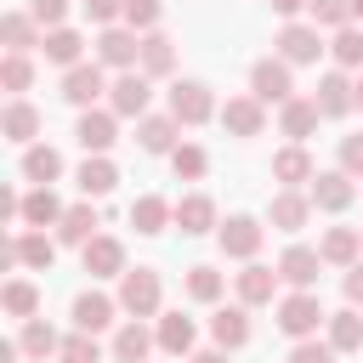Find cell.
Returning a JSON list of instances; mask_svg holds the SVG:
<instances>
[{"label":"cell","mask_w":363,"mask_h":363,"mask_svg":"<svg viewBox=\"0 0 363 363\" xmlns=\"http://www.w3.org/2000/svg\"><path fill=\"white\" fill-rule=\"evenodd\" d=\"M250 96L284 108V102L295 96V74H289V62H284V57H261V62L250 68Z\"/></svg>","instance_id":"cell-5"},{"label":"cell","mask_w":363,"mask_h":363,"mask_svg":"<svg viewBox=\"0 0 363 363\" xmlns=\"http://www.w3.org/2000/svg\"><path fill=\"white\" fill-rule=\"evenodd\" d=\"M0 130H6V142L34 147V136H40V108H34V102H23V96H11V102H6V113H0Z\"/></svg>","instance_id":"cell-19"},{"label":"cell","mask_w":363,"mask_h":363,"mask_svg":"<svg viewBox=\"0 0 363 363\" xmlns=\"http://www.w3.org/2000/svg\"><path fill=\"white\" fill-rule=\"evenodd\" d=\"M96 227H102V216H96V204L85 199V204H68V210H62V221H57V238L85 250V244L96 238Z\"/></svg>","instance_id":"cell-26"},{"label":"cell","mask_w":363,"mask_h":363,"mask_svg":"<svg viewBox=\"0 0 363 363\" xmlns=\"http://www.w3.org/2000/svg\"><path fill=\"white\" fill-rule=\"evenodd\" d=\"M170 68H176V40L159 34V28L142 34V74H147V79H164Z\"/></svg>","instance_id":"cell-33"},{"label":"cell","mask_w":363,"mask_h":363,"mask_svg":"<svg viewBox=\"0 0 363 363\" xmlns=\"http://www.w3.org/2000/svg\"><path fill=\"white\" fill-rule=\"evenodd\" d=\"M318 267H323V255L306 250V244H289V250L278 255V278L295 284V289H312V284H318Z\"/></svg>","instance_id":"cell-23"},{"label":"cell","mask_w":363,"mask_h":363,"mask_svg":"<svg viewBox=\"0 0 363 363\" xmlns=\"http://www.w3.org/2000/svg\"><path fill=\"white\" fill-rule=\"evenodd\" d=\"M233 289H238V306H272V295H278V267L244 261V272H233Z\"/></svg>","instance_id":"cell-12"},{"label":"cell","mask_w":363,"mask_h":363,"mask_svg":"<svg viewBox=\"0 0 363 363\" xmlns=\"http://www.w3.org/2000/svg\"><path fill=\"white\" fill-rule=\"evenodd\" d=\"M312 176H318V164H312V153L301 147V142H289V147H278L272 153V182H284V187H312Z\"/></svg>","instance_id":"cell-16"},{"label":"cell","mask_w":363,"mask_h":363,"mask_svg":"<svg viewBox=\"0 0 363 363\" xmlns=\"http://www.w3.org/2000/svg\"><path fill=\"white\" fill-rule=\"evenodd\" d=\"M176 130H182V125H176L170 113H147V119H136V147H142V153H176V147H182Z\"/></svg>","instance_id":"cell-24"},{"label":"cell","mask_w":363,"mask_h":363,"mask_svg":"<svg viewBox=\"0 0 363 363\" xmlns=\"http://www.w3.org/2000/svg\"><path fill=\"white\" fill-rule=\"evenodd\" d=\"M272 45H278V57H284L289 68H306V62H318V57L329 51V45H323V34H318L312 23H301V17H295V23H284Z\"/></svg>","instance_id":"cell-3"},{"label":"cell","mask_w":363,"mask_h":363,"mask_svg":"<svg viewBox=\"0 0 363 363\" xmlns=\"http://www.w3.org/2000/svg\"><path fill=\"white\" fill-rule=\"evenodd\" d=\"M187 295H193L199 306H216V301H221V272H216V267H204V261H199V267H187Z\"/></svg>","instance_id":"cell-40"},{"label":"cell","mask_w":363,"mask_h":363,"mask_svg":"<svg viewBox=\"0 0 363 363\" xmlns=\"http://www.w3.org/2000/svg\"><path fill=\"white\" fill-rule=\"evenodd\" d=\"M159 17H164V0H125V23H130L136 34H153Z\"/></svg>","instance_id":"cell-46"},{"label":"cell","mask_w":363,"mask_h":363,"mask_svg":"<svg viewBox=\"0 0 363 363\" xmlns=\"http://www.w3.org/2000/svg\"><path fill=\"white\" fill-rule=\"evenodd\" d=\"M335 357H340V352H335L329 340H318V335H312V340H295V352H289V363H335Z\"/></svg>","instance_id":"cell-47"},{"label":"cell","mask_w":363,"mask_h":363,"mask_svg":"<svg viewBox=\"0 0 363 363\" xmlns=\"http://www.w3.org/2000/svg\"><path fill=\"white\" fill-rule=\"evenodd\" d=\"M62 363H102V346H96V335H85V329H74L68 340H62V352H57Z\"/></svg>","instance_id":"cell-45"},{"label":"cell","mask_w":363,"mask_h":363,"mask_svg":"<svg viewBox=\"0 0 363 363\" xmlns=\"http://www.w3.org/2000/svg\"><path fill=\"white\" fill-rule=\"evenodd\" d=\"M85 17L102 23V28H113V23L125 17V0H85Z\"/></svg>","instance_id":"cell-50"},{"label":"cell","mask_w":363,"mask_h":363,"mask_svg":"<svg viewBox=\"0 0 363 363\" xmlns=\"http://www.w3.org/2000/svg\"><path fill=\"white\" fill-rule=\"evenodd\" d=\"M17 255H23V267H34V272H51V261H57V244H51L45 233H17Z\"/></svg>","instance_id":"cell-38"},{"label":"cell","mask_w":363,"mask_h":363,"mask_svg":"<svg viewBox=\"0 0 363 363\" xmlns=\"http://www.w3.org/2000/svg\"><path fill=\"white\" fill-rule=\"evenodd\" d=\"M28 17H34L40 28H62V17H68V0H28Z\"/></svg>","instance_id":"cell-48"},{"label":"cell","mask_w":363,"mask_h":363,"mask_svg":"<svg viewBox=\"0 0 363 363\" xmlns=\"http://www.w3.org/2000/svg\"><path fill=\"white\" fill-rule=\"evenodd\" d=\"M289 340H312L318 335V323H329V312H323V301L312 295V289H289V295H278V318H272Z\"/></svg>","instance_id":"cell-1"},{"label":"cell","mask_w":363,"mask_h":363,"mask_svg":"<svg viewBox=\"0 0 363 363\" xmlns=\"http://www.w3.org/2000/svg\"><path fill=\"white\" fill-rule=\"evenodd\" d=\"M40 51H45V62H57V68L68 74V68L85 62V34H74V28H45V45H40Z\"/></svg>","instance_id":"cell-29"},{"label":"cell","mask_w":363,"mask_h":363,"mask_svg":"<svg viewBox=\"0 0 363 363\" xmlns=\"http://www.w3.org/2000/svg\"><path fill=\"white\" fill-rule=\"evenodd\" d=\"M176 227H182L187 238H199V233H216L221 221H216V204H210V193H187V199H176Z\"/></svg>","instance_id":"cell-25"},{"label":"cell","mask_w":363,"mask_h":363,"mask_svg":"<svg viewBox=\"0 0 363 363\" xmlns=\"http://www.w3.org/2000/svg\"><path fill=\"white\" fill-rule=\"evenodd\" d=\"M210 340H216L221 352H238V346L250 340V306H221V312L210 318Z\"/></svg>","instance_id":"cell-27"},{"label":"cell","mask_w":363,"mask_h":363,"mask_svg":"<svg viewBox=\"0 0 363 363\" xmlns=\"http://www.w3.org/2000/svg\"><path fill=\"white\" fill-rule=\"evenodd\" d=\"M0 221H23V199L11 187H0Z\"/></svg>","instance_id":"cell-51"},{"label":"cell","mask_w":363,"mask_h":363,"mask_svg":"<svg viewBox=\"0 0 363 363\" xmlns=\"http://www.w3.org/2000/svg\"><path fill=\"white\" fill-rule=\"evenodd\" d=\"M164 221H176V204H164L159 193H142L130 204V227L136 233H164Z\"/></svg>","instance_id":"cell-35"},{"label":"cell","mask_w":363,"mask_h":363,"mask_svg":"<svg viewBox=\"0 0 363 363\" xmlns=\"http://www.w3.org/2000/svg\"><path fill=\"white\" fill-rule=\"evenodd\" d=\"M108 91V79H102V62H79V68H68L62 74V96L85 113V108H96V96Z\"/></svg>","instance_id":"cell-15"},{"label":"cell","mask_w":363,"mask_h":363,"mask_svg":"<svg viewBox=\"0 0 363 363\" xmlns=\"http://www.w3.org/2000/svg\"><path fill=\"white\" fill-rule=\"evenodd\" d=\"M318 119H323V113H318L312 96H289V102L278 108V130H284L289 142H301V147H306V136L318 130Z\"/></svg>","instance_id":"cell-18"},{"label":"cell","mask_w":363,"mask_h":363,"mask_svg":"<svg viewBox=\"0 0 363 363\" xmlns=\"http://www.w3.org/2000/svg\"><path fill=\"white\" fill-rule=\"evenodd\" d=\"M216 119H221L227 136H261V130H267V102H255V96H227V108H221Z\"/></svg>","instance_id":"cell-13"},{"label":"cell","mask_w":363,"mask_h":363,"mask_svg":"<svg viewBox=\"0 0 363 363\" xmlns=\"http://www.w3.org/2000/svg\"><path fill=\"white\" fill-rule=\"evenodd\" d=\"M357 250H363V227H329L318 238L323 267H357Z\"/></svg>","instance_id":"cell-21"},{"label":"cell","mask_w":363,"mask_h":363,"mask_svg":"<svg viewBox=\"0 0 363 363\" xmlns=\"http://www.w3.org/2000/svg\"><path fill=\"white\" fill-rule=\"evenodd\" d=\"M352 23H363V0H352Z\"/></svg>","instance_id":"cell-55"},{"label":"cell","mask_w":363,"mask_h":363,"mask_svg":"<svg viewBox=\"0 0 363 363\" xmlns=\"http://www.w3.org/2000/svg\"><path fill=\"white\" fill-rule=\"evenodd\" d=\"M74 182H79V193H85V199H108V193L119 187V170L108 164V153H85V164H79V176H74Z\"/></svg>","instance_id":"cell-30"},{"label":"cell","mask_w":363,"mask_h":363,"mask_svg":"<svg viewBox=\"0 0 363 363\" xmlns=\"http://www.w3.org/2000/svg\"><path fill=\"white\" fill-rule=\"evenodd\" d=\"M357 108H363V74H357Z\"/></svg>","instance_id":"cell-56"},{"label":"cell","mask_w":363,"mask_h":363,"mask_svg":"<svg viewBox=\"0 0 363 363\" xmlns=\"http://www.w3.org/2000/svg\"><path fill=\"white\" fill-rule=\"evenodd\" d=\"M147 102H153V79H147L142 68H130V74H119V79L108 85V108H113L119 119H147Z\"/></svg>","instance_id":"cell-6"},{"label":"cell","mask_w":363,"mask_h":363,"mask_svg":"<svg viewBox=\"0 0 363 363\" xmlns=\"http://www.w3.org/2000/svg\"><path fill=\"white\" fill-rule=\"evenodd\" d=\"M85 272H91V278H125V244L108 238V233H96V238L85 244Z\"/></svg>","instance_id":"cell-22"},{"label":"cell","mask_w":363,"mask_h":363,"mask_svg":"<svg viewBox=\"0 0 363 363\" xmlns=\"http://www.w3.org/2000/svg\"><path fill=\"white\" fill-rule=\"evenodd\" d=\"M74 136H79L85 153H108V147L119 142V113H113V108H85L79 125H74Z\"/></svg>","instance_id":"cell-11"},{"label":"cell","mask_w":363,"mask_h":363,"mask_svg":"<svg viewBox=\"0 0 363 363\" xmlns=\"http://www.w3.org/2000/svg\"><path fill=\"white\" fill-rule=\"evenodd\" d=\"M329 51H335V68H363V28L346 23V28L329 40Z\"/></svg>","instance_id":"cell-41"},{"label":"cell","mask_w":363,"mask_h":363,"mask_svg":"<svg viewBox=\"0 0 363 363\" xmlns=\"http://www.w3.org/2000/svg\"><path fill=\"white\" fill-rule=\"evenodd\" d=\"M159 301H164L159 272H153V267H125V278H119V312H130V318H153Z\"/></svg>","instance_id":"cell-2"},{"label":"cell","mask_w":363,"mask_h":363,"mask_svg":"<svg viewBox=\"0 0 363 363\" xmlns=\"http://www.w3.org/2000/svg\"><path fill=\"white\" fill-rule=\"evenodd\" d=\"M17 346H23V357H34V363H45V357L62 352V340H57V329H51L45 318H28V323L17 329Z\"/></svg>","instance_id":"cell-32"},{"label":"cell","mask_w":363,"mask_h":363,"mask_svg":"<svg viewBox=\"0 0 363 363\" xmlns=\"http://www.w3.org/2000/svg\"><path fill=\"white\" fill-rule=\"evenodd\" d=\"M23 176H28L34 187H51V182L62 176V153H57V147H45V142L23 147Z\"/></svg>","instance_id":"cell-34"},{"label":"cell","mask_w":363,"mask_h":363,"mask_svg":"<svg viewBox=\"0 0 363 363\" xmlns=\"http://www.w3.org/2000/svg\"><path fill=\"white\" fill-rule=\"evenodd\" d=\"M346 301H352V306H363V261H357V267H346Z\"/></svg>","instance_id":"cell-52"},{"label":"cell","mask_w":363,"mask_h":363,"mask_svg":"<svg viewBox=\"0 0 363 363\" xmlns=\"http://www.w3.org/2000/svg\"><path fill=\"white\" fill-rule=\"evenodd\" d=\"M312 102H318V113H323V119H340V113H352V108H357V79H346V68H329V74L318 79Z\"/></svg>","instance_id":"cell-9"},{"label":"cell","mask_w":363,"mask_h":363,"mask_svg":"<svg viewBox=\"0 0 363 363\" xmlns=\"http://www.w3.org/2000/svg\"><path fill=\"white\" fill-rule=\"evenodd\" d=\"M96 62L102 68H119V74H130V68H142V34L136 28H102L96 34Z\"/></svg>","instance_id":"cell-4"},{"label":"cell","mask_w":363,"mask_h":363,"mask_svg":"<svg viewBox=\"0 0 363 363\" xmlns=\"http://www.w3.org/2000/svg\"><path fill=\"white\" fill-rule=\"evenodd\" d=\"M153 346H159V335H153L142 318H130V323H119V329H113V357H119V363H142Z\"/></svg>","instance_id":"cell-28"},{"label":"cell","mask_w":363,"mask_h":363,"mask_svg":"<svg viewBox=\"0 0 363 363\" xmlns=\"http://www.w3.org/2000/svg\"><path fill=\"white\" fill-rule=\"evenodd\" d=\"M28 85H34V62H28V57H11V51H6V62H0V91L23 96Z\"/></svg>","instance_id":"cell-44"},{"label":"cell","mask_w":363,"mask_h":363,"mask_svg":"<svg viewBox=\"0 0 363 363\" xmlns=\"http://www.w3.org/2000/svg\"><path fill=\"white\" fill-rule=\"evenodd\" d=\"M0 40H6L11 57H28V51L45 45V28H40L28 11H6V17H0Z\"/></svg>","instance_id":"cell-17"},{"label":"cell","mask_w":363,"mask_h":363,"mask_svg":"<svg viewBox=\"0 0 363 363\" xmlns=\"http://www.w3.org/2000/svg\"><path fill=\"white\" fill-rule=\"evenodd\" d=\"M340 170H346L352 182L363 176V130H357V136H340Z\"/></svg>","instance_id":"cell-49"},{"label":"cell","mask_w":363,"mask_h":363,"mask_svg":"<svg viewBox=\"0 0 363 363\" xmlns=\"http://www.w3.org/2000/svg\"><path fill=\"white\" fill-rule=\"evenodd\" d=\"M187 363H227V352H221V346H210V352H193Z\"/></svg>","instance_id":"cell-54"},{"label":"cell","mask_w":363,"mask_h":363,"mask_svg":"<svg viewBox=\"0 0 363 363\" xmlns=\"http://www.w3.org/2000/svg\"><path fill=\"white\" fill-rule=\"evenodd\" d=\"M153 335H159V352H170V357H193V340H199L193 318H182V312H164Z\"/></svg>","instance_id":"cell-31"},{"label":"cell","mask_w":363,"mask_h":363,"mask_svg":"<svg viewBox=\"0 0 363 363\" xmlns=\"http://www.w3.org/2000/svg\"><path fill=\"white\" fill-rule=\"evenodd\" d=\"M113 312H119V295H102V289L74 295V329H85V335H102L113 323Z\"/></svg>","instance_id":"cell-14"},{"label":"cell","mask_w":363,"mask_h":363,"mask_svg":"<svg viewBox=\"0 0 363 363\" xmlns=\"http://www.w3.org/2000/svg\"><path fill=\"white\" fill-rule=\"evenodd\" d=\"M210 113H221V108H216V96H210L204 79H176L170 85V119L176 125H204Z\"/></svg>","instance_id":"cell-7"},{"label":"cell","mask_w":363,"mask_h":363,"mask_svg":"<svg viewBox=\"0 0 363 363\" xmlns=\"http://www.w3.org/2000/svg\"><path fill=\"white\" fill-rule=\"evenodd\" d=\"M261 238H267V227H261L255 216H227V221L216 227V244H221V255H233V261H255Z\"/></svg>","instance_id":"cell-8"},{"label":"cell","mask_w":363,"mask_h":363,"mask_svg":"<svg viewBox=\"0 0 363 363\" xmlns=\"http://www.w3.org/2000/svg\"><path fill=\"white\" fill-rule=\"evenodd\" d=\"M306 199H312V210L340 216V210L357 199V182H352L346 170H318V176H312V187H306Z\"/></svg>","instance_id":"cell-10"},{"label":"cell","mask_w":363,"mask_h":363,"mask_svg":"<svg viewBox=\"0 0 363 363\" xmlns=\"http://www.w3.org/2000/svg\"><path fill=\"white\" fill-rule=\"evenodd\" d=\"M306 17H312V28H346L352 23V0H306Z\"/></svg>","instance_id":"cell-42"},{"label":"cell","mask_w":363,"mask_h":363,"mask_svg":"<svg viewBox=\"0 0 363 363\" xmlns=\"http://www.w3.org/2000/svg\"><path fill=\"white\" fill-rule=\"evenodd\" d=\"M267 6H272L284 23H295V11H306V0H267Z\"/></svg>","instance_id":"cell-53"},{"label":"cell","mask_w":363,"mask_h":363,"mask_svg":"<svg viewBox=\"0 0 363 363\" xmlns=\"http://www.w3.org/2000/svg\"><path fill=\"white\" fill-rule=\"evenodd\" d=\"M329 346H335V352H357V346H363V318H357V306L329 312Z\"/></svg>","instance_id":"cell-36"},{"label":"cell","mask_w":363,"mask_h":363,"mask_svg":"<svg viewBox=\"0 0 363 363\" xmlns=\"http://www.w3.org/2000/svg\"><path fill=\"white\" fill-rule=\"evenodd\" d=\"M23 221H28V227H57V221H62V199H57L51 187H34V193L23 199Z\"/></svg>","instance_id":"cell-37"},{"label":"cell","mask_w":363,"mask_h":363,"mask_svg":"<svg viewBox=\"0 0 363 363\" xmlns=\"http://www.w3.org/2000/svg\"><path fill=\"white\" fill-rule=\"evenodd\" d=\"M0 301H6V312H11V318H23V323L40 312V289H34L28 278H11V284L0 289Z\"/></svg>","instance_id":"cell-39"},{"label":"cell","mask_w":363,"mask_h":363,"mask_svg":"<svg viewBox=\"0 0 363 363\" xmlns=\"http://www.w3.org/2000/svg\"><path fill=\"white\" fill-rule=\"evenodd\" d=\"M306 216H312V199H306V193H295V187L272 193V204H267V221H272L278 233H301V227H306Z\"/></svg>","instance_id":"cell-20"},{"label":"cell","mask_w":363,"mask_h":363,"mask_svg":"<svg viewBox=\"0 0 363 363\" xmlns=\"http://www.w3.org/2000/svg\"><path fill=\"white\" fill-rule=\"evenodd\" d=\"M170 170H176V176H182V182H199V176H204V170H210V153H204V147H199V142H182V147H176V153H170Z\"/></svg>","instance_id":"cell-43"}]
</instances>
